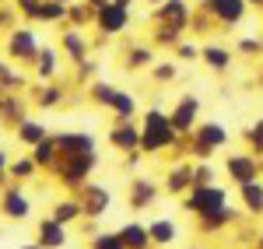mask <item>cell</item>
Listing matches in <instances>:
<instances>
[{
	"mask_svg": "<svg viewBox=\"0 0 263 249\" xmlns=\"http://www.w3.org/2000/svg\"><path fill=\"white\" fill-rule=\"evenodd\" d=\"M179 144V130L172 126V116L162 109H147L144 112V130H141V151L144 155H158L165 147Z\"/></svg>",
	"mask_w": 263,
	"mask_h": 249,
	"instance_id": "6da1fadb",
	"label": "cell"
},
{
	"mask_svg": "<svg viewBox=\"0 0 263 249\" xmlns=\"http://www.w3.org/2000/svg\"><path fill=\"white\" fill-rule=\"evenodd\" d=\"M95 165H99L95 155H60L57 165H53V172H57V179H60L63 186L84 189L88 183H91V168Z\"/></svg>",
	"mask_w": 263,
	"mask_h": 249,
	"instance_id": "7a4b0ae2",
	"label": "cell"
},
{
	"mask_svg": "<svg viewBox=\"0 0 263 249\" xmlns=\"http://www.w3.org/2000/svg\"><path fill=\"white\" fill-rule=\"evenodd\" d=\"M224 144H228V130H224L221 123H200L197 130H193L190 151H193V158H211V155L221 151Z\"/></svg>",
	"mask_w": 263,
	"mask_h": 249,
	"instance_id": "3957f363",
	"label": "cell"
},
{
	"mask_svg": "<svg viewBox=\"0 0 263 249\" xmlns=\"http://www.w3.org/2000/svg\"><path fill=\"white\" fill-rule=\"evenodd\" d=\"M228 204V193H224L218 183H207V186H193L190 189V200H182V207L190 214H211Z\"/></svg>",
	"mask_w": 263,
	"mask_h": 249,
	"instance_id": "277c9868",
	"label": "cell"
},
{
	"mask_svg": "<svg viewBox=\"0 0 263 249\" xmlns=\"http://www.w3.org/2000/svg\"><path fill=\"white\" fill-rule=\"evenodd\" d=\"M7 53L21 63H32L39 60V39H35V32L32 28H14L11 35H7Z\"/></svg>",
	"mask_w": 263,
	"mask_h": 249,
	"instance_id": "5b68a950",
	"label": "cell"
},
{
	"mask_svg": "<svg viewBox=\"0 0 263 249\" xmlns=\"http://www.w3.org/2000/svg\"><path fill=\"white\" fill-rule=\"evenodd\" d=\"M95 25H99L102 35H120L123 28L130 25V7H120V4H105L95 11Z\"/></svg>",
	"mask_w": 263,
	"mask_h": 249,
	"instance_id": "8992f818",
	"label": "cell"
},
{
	"mask_svg": "<svg viewBox=\"0 0 263 249\" xmlns=\"http://www.w3.org/2000/svg\"><path fill=\"white\" fill-rule=\"evenodd\" d=\"M224 172H228V179L232 183H249V179H256V172H263L260 168V158L249 151V155H228V162H224Z\"/></svg>",
	"mask_w": 263,
	"mask_h": 249,
	"instance_id": "52a82bcc",
	"label": "cell"
},
{
	"mask_svg": "<svg viewBox=\"0 0 263 249\" xmlns=\"http://www.w3.org/2000/svg\"><path fill=\"white\" fill-rule=\"evenodd\" d=\"M109 144L123 151V155H130V151H141V130L134 126V120H116L112 130H109Z\"/></svg>",
	"mask_w": 263,
	"mask_h": 249,
	"instance_id": "ba28073f",
	"label": "cell"
},
{
	"mask_svg": "<svg viewBox=\"0 0 263 249\" xmlns=\"http://www.w3.org/2000/svg\"><path fill=\"white\" fill-rule=\"evenodd\" d=\"M0 210H4V218H11V221H25V218L32 214V200H28L18 186H4Z\"/></svg>",
	"mask_w": 263,
	"mask_h": 249,
	"instance_id": "9c48e42d",
	"label": "cell"
},
{
	"mask_svg": "<svg viewBox=\"0 0 263 249\" xmlns=\"http://www.w3.org/2000/svg\"><path fill=\"white\" fill-rule=\"evenodd\" d=\"M109 189L99 186V183H88V186L81 189V207H84V218L91 221V218H102L105 210H109Z\"/></svg>",
	"mask_w": 263,
	"mask_h": 249,
	"instance_id": "30bf717a",
	"label": "cell"
},
{
	"mask_svg": "<svg viewBox=\"0 0 263 249\" xmlns=\"http://www.w3.org/2000/svg\"><path fill=\"white\" fill-rule=\"evenodd\" d=\"M172 116V126L179 130V133H190V130H197V116H200V99H193V95H186L179 99V105L168 112Z\"/></svg>",
	"mask_w": 263,
	"mask_h": 249,
	"instance_id": "8fae6325",
	"label": "cell"
},
{
	"mask_svg": "<svg viewBox=\"0 0 263 249\" xmlns=\"http://www.w3.org/2000/svg\"><path fill=\"white\" fill-rule=\"evenodd\" d=\"M203 7L214 14V21H224V25H235L242 21L249 0H203Z\"/></svg>",
	"mask_w": 263,
	"mask_h": 249,
	"instance_id": "7c38bea8",
	"label": "cell"
},
{
	"mask_svg": "<svg viewBox=\"0 0 263 249\" xmlns=\"http://www.w3.org/2000/svg\"><path fill=\"white\" fill-rule=\"evenodd\" d=\"M42 249H63L67 246V225H60L53 214L46 218V221H39V239H35Z\"/></svg>",
	"mask_w": 263,
	"mask_h": 249,
	"instance_id": "4fadbf2b",
	"label": "cell"
},
{
	"mask_svg": "<svg viewBox=\"0 0 263 249\" xmlns=\"http://www.w3.org/2000/svg\"><path fill=\"white\" fill-rule=\"evenodd\" d=\"M155 200H158V186H155V179H147V176L134 179V186H130V207L144 210V207H151Z\"/></svg>",
	"mask_w": 263,
	"mask_h": 249,
	"instance_id": "5bb4252c",
	"label": "cell"
},
{
	"mask_svg": "<svg viewBox=\"0 0 263 249\" xmlns=\"http://www.w3.org/2000/svg\"><path fill=\"white\" fill-rule=\"evenodd\" d=\"M60 155H95V137L91 133H57Z\"/></svg>",
	"mask_w": 263,
	"mask_h": 249,
	"instance_id": "9a60e30c",
	"label": "cell"
},
{
	"mask_svg": "<svg viewBox=\"0 0 263 249\" xmlns=\"http://www.w3.org/2000/svg\"><path fill=\"white\" fill-rule=\"evenodd\" d=\"M120 239L126 242V249H151L155 239H151V228L147 225H137V221H126L120 228Z\"/></svg>",
	"mask_w": 263,
	"mask_h": 249,
	"instance_id": "2e32d148",
	"label": "cell"
},
{
	"mask_svg": "<svg viewBox=\"0 0 263 249\" xmlns=\"http://www.w3.org/2000/svg\"><path fill=\"white\" fill-rule=\"evenodd\" d=\"M165 189L168 193H190L193 189V165H186V162L172 165L168 176H165Z\"/></svg>",
	"mask_w": 263,
	"mask_h": 249,
	"instance_id": "e0dca14e",
	"label": "cell"
},
{
	"mask_svg": "<svg viewBox=\"0 0 263 249\" xmlns=\"http://www.w3.org/2000/svg\"><path fill=\"white\" fill-rule=\"evenodd\" d=\"M155 21H162V25H186L190 21V7L182 4V0H165L158 4V11H155Z\"/></svg>",
	"mask_w": 263,
	"mask_h": 249,
	"instance_id": "ac0fdd59",
	"label": "cell"
},
{
	"mask_svg": "<svg viewBox=\"0 0 263 249\" xmlns=\"http://www.w3.org/2000/svg\"><path fill=\"white\" fill-rule=\"evenodd\" d=\"M197 218H200V228L207 232V235H214V232H221L224 225H232V221H235V210L224 204V207L211 210V214H197Z\"/></svg>",
	"mask_w": 263,
	"mask_h": 249,
	"instance_id": "d6986e66",
	"label": "cell"
},
{
	"mask_svg": "<svg viewBox=\"0 0 263 249\" xmlns=\"http://www.w3.org/2000/svg\"><path fill=\"white\" fill-rule=\"evenodd\" d=\"M32 158L39 162V168H53V165H57V158H60V144H57V137H42L39 144L32 147Z\"/></svg>",
	"mask_w": 263,
	"mask_h": 249,
	"instance_id": "ffe728a7",
	"label": "cell"
},
{
	"mask_svg": "<svg viewBox=\"0 0 263 249\" xmlns=\"http://www.w3.org/2000/svg\"><path fill=\"white\" fill-rule=\"evenodd\" d=\"M200 60L207 63L211 70L224 74V70H228V63H232V53H228L224 46H203V49H200Z\"/></svg>",
	"mask_w": 263,
	"mask_h": 249,
	"instance_id": "44dd1931",
	"label": "cell"
},
{
	"mask_svg": "<svg viewBox=\"0 0 263 249\" xmlns=\"http://www.w3.org/2000/svg\"><path fill=\"white\" fill-rule=\"evenodd\" d=\"M242 204L249 214H263V183L260 179H249V183H242Z\"/></svg>",
	"mask_w": 263,
	"mask_h": 249,
	"instance_id": "7402d4cb",
	"label": "cell"
},
{
	"mask_svg": "<svg viewBox=\"0 0 263 249\" xmlns=\"http://www.w3.org/2000/svg\"><path fill=\"white\" fill-rule=\"evenodd\" d=\"M147 228H151V239H155V246H168V242H176V235H179V225H176V221H168V218H158V221H151Z\"/></svg>",
	"mask_w": 263,
	"mask_h": 249,
	"instance_id": "603a6c76",
	"label": "cell"
},
{
	"mask_svg": "<svg viewBox=\"0 0 263 249\" xmlns=\"http://www.w3.org/2000/svg\"><path fill=\"white\" fill-rule=\"evenodd\" d=\"M53 218H57L60 225H70V221H78V218H84L81 200H57V204H53Z\"/></svg>",
	"mask_w": 263,
	"mask_h": 249,
	"instance_id": "cb8c5ba5",
	"label": "cell"
},
{
	"mask_svg": "<svg viewBox=\"0 0 263 249\" xmlns=\"http://www.w3.org/2000/svg\"><path fill=\"white\" fill-rule=\"evenodd\" d=\"M63 49L70 53V60H74V63L88 60V53H84V49H88V42H84V35L78 32V28H70V32L63 35Z\"/></svg>",
	"mask_w": 263,
	"mask_h": 249,
	"instance_id": "d4e9b609",
	"label": "cell"
},
{
	"mask_svg": "<svg viewBox=\"0 0 263 249\" xmlns=\"http://www.w3.org/2000/svg\"><path fill=\"white\" fill-rule=\"evenodd\" d=\"M67 14H70V4H67V0H42L35 21H63Z\"/></svg>",
	"mask_w": 263,
	"mask_h": 249,
	"instance_id": "484cf974",
	"label": "cell"
},
{
	"mask_svg": "<svg viewBox=\"0 0 263 249\" xmlns=\"http://www.w3.org/2000/svg\"><path fill=\"white\" fill-rule=\"evenodd\" d=\"M42 137H49V133H46V126L35 123L32 116H28V120H25V123L18 126V141H21V144H32V147H35V144L42 141Z\"/></svg>",
	"mask_w": 263,
	"mask_h": 249,
	"instance_id": "4316f807",
	"label": "cell"
},
{
	"mask_svg": "<svg viewBox=\"0 0 263 249\" xmlns=\"http://www.w3.org/2000/svg\"><path fill=\"white\" fill-rule=\"evenodd\" d=\"M109 109L116 112V120H134V116H137V102H134L126 91H116V99H112Z\"/></svg>",
	"mask_w": 263,
	"mask_h": 249,
	"instance_id": "83f0119b",
	"label": "cell"
},
{
	"mask_svg": "<svg viewBox=\"0 0 263 249\" xmlns=\"http://www.w3.org/2000/svg\"><path fill=\"white\" fill-rule=\"evenodd\" d=\"M39 172V162L28 155V158H18V162H11V179L14 183H25V179H32Z\"/></svg>",
	"mask_w": 263,
	"mask_h": 249,
	"instance_id": "f1b7e54d",
	"label": "cell"
},
{
	"mask_svg": "<svg viewBox=\"0 0 263 249\" xmlns=\"http://www.w3.org/2000/svg\"><path fill=\"white\" fill-rule=\"evenodd\" d=\"M151 63H155V49H151V46H137V49H130V60H126V67L141 70V67H151Z\"/></svg>",
	"mask_w": 263,
	"mask_h": 249,
	"instance_id": "f546056e",
	"label": "cell"
},
{
	"mask_svg": "<svg viewBox=\"0 0 263 249\" xmlns=\"http://www.w3.org/2000/svg\"><path fill=\"white\" fill-rule=\"evenodd\" d=\"M35 102H39L42 109L63 102V88H57V84H42V88H35Z\"/></svg>",
	"mask_w": 263,
	"mask_h": 249,
	"instance_id": "4dcf8cb0",
	"label": "cell"
},
{
	"mask_svg": "<svg viewBox=\"0 0 263 249\" xmlns=\"http://www.w3.org/2000/svg\"><path fill=\"white\" fill-rule=\"evenodd\" d=\"M246 144H249V151L256 158H263V120H256V123L246 130Z\"/></svg>",
	"mask_w": 263,
	"mask_h": 249,
	"instance_id": "1f68e13d",
	"label": "cell"
},
{
	"mask_svg": "<svg viewBox=\"0 0 263 249\" xmlns=\"http://www.w3.org/2000/svg\"><path fill=\"white\" fill-rule=\"evenodd\" d=\"M35 74H39V78H53V74H57V53H53V49H42V53H39V60H35Z\"/></svg>",
	"mask_w": 263,
	"mask_h": 249,
	"instance_id": "d6a6232c",
	"label": "cell"
},
{
	"mask_svg": "<svg viewBox=\"0 0 263 249\" xmlns=\"http://www.w3.org/2000/svg\"><path fill=\"white\" fill-rule=\"evenodd\" d=\"M91 249H126L120 232H105V235H91Z\"/></svg>",
	"mask_w": 263,
	"mask_h": 249,
	"instance_id": "836d02e7",
	"label": "cell"
},
{
	"mask_svg": "<svg viewBox=\"0 0 263 249\" xmlns=\"http://www.w3.org/2000/svg\"><path fill=\"white\" fill-rule=\"evenodd\" d=\"M116 91H120V88H112V84H102V81L88 88V95H91V99H95L99 105H112V99H116Z\"/></svg>",
	"mask_w": 263,
	"mask_h": 249,
	"instance_id": "e575fe53",
	"label": "cell"
},
{
	"mask_svg": "<svg viewBox=\"0 0 263 249\" xmlns=\"http://www.w3.org/2000/svg\"><path fill=\"white\" fill-rule=\"evenodd\" d=\"M207 183H214V168L200 162V165H193V186H207Z\"/></svg>",
	"mask_w": 263,
	"mask_h": 249,
	"instance_id": "d590c367",
	"label": "cell"
},
{
	"mask_svg": "<svg viewBox=\"0 0 263 249\" xmlns=\"http://www.w3.org/2000/svg\"><path fill=\"white\" fill-rule=\"evenodd\" d=\"M239 53H246V56H253V53H263V39H239Z\"/></svg>",
	"mask_w": 263,
	"mask_h": 249,
	"instance_id": "8d00e7d4",
	"label": "cell"
},
{
	"mask_svg": "<svg viewBox=\"0 0 263 249\" xmlns=\"http://www.w3.org/2000/svg\"><path fill=\"white\" fill-rule=\"evenodd\" d=\"M155 81H176V63H158L155 67Z\"/></svg>",
	"mask_w": 263,
	"mask_h": 249,
	"instance_id": "74e56055",
	"label": "cell"
},
{
	"mask_svg": "<svg viewBox=\"0 0 263 249\" xmlns=\"http://www.w3.org/2000/svg\"><path fill=\"white\" fill-rule=\"evenodd\" d=\"M39 7H42V0H18V11L25 18H39Z\"/></svg>",
	"mask_w": 263,
	"mask_h": 249,
	"instance_id": "f35d334b",
	"label": "cell"
},
{
	"mask_svg": "<svg viewBox=\"0 0 263 249\" xmlns=\"http://www.w3.org/2000/svg\"><path fill=\"white\" fill-rule=\"evenodd\" d=\"M11 176V162H7V155H4V147H0V183Z\"/></svg>",
	"mask_w": 263,
	"mask_h": 249,
	"instance_id": "ab89813d",
	"label": "cell"
},
{
	"mask_svg": "<svg viewBox=\"0 0 263 249\" xmlns=\"http://www.w3.org/2000/svg\"><path fill=\"white\" fill-rule=\"evenodd\" d=\"M179 56H182V60H193V56H197V46L182 42V46H179Z\"/></svg>",
	"mask_w": 263,
	"mask_h": 249,
	"instance_id": "60d3db41",
	"label": "cell"
},
{
	"mask_svg": "<svg viewBox=\"0 0 263 249\" xmlns=\"http://www.w3.org/2000/svg\"><path fill=\"white\" fill-rule=\"evenodd\" d=\"M14 18V14H11V11H7V7H4V4H0V25H7V21Z\"/></svg>",
	"mask_w": 263,
	"mask_h": 249,
	"instance_id": "b9f144b4",
	"label": "cell"
},
{
	"mask_svg": "<svg viewBox=\"0 0 263 249\" xmlns=\"http://www.w3.org/2000/svg\"><path fill=\"white\" fill-rule=\"evenodd\" d=\"M84 4H91V7L99 11V7H105V4H112V0H84Z\"/></svg>",
	"mask_w": 263,
	"mask_h": 249,
	"instance_id": "7bdbcfd3",
	"label": "cell"
},
{
	"mask_svg": "<svg viewBox=\"0 0 263 249\" xmlns=\"http://www.w3.org/2000/svg\"><path fill=\"white\" fill-rule=\"evenodd\" d=\"M112 4H120V7H130V4H134V0H112Z\"/></svg>",
	"mask_w": 263,
	"mask_h": 249,
	"instance_id": "ee69618b",
	"label": "cell"
},
{
	"mask_svg": "<svg viewBox=\"0 0 263 249\" xmlns=\"http://www.w3.org/2000/svg\"><path fill=\"white\" fill-rule=\"evenodd\" d=\"M21 249H42V246H39V242H28V246H21Z\"/></svg>",
	"mask_w": 263,
	"mask_h": 249,
	"instance_id": "f6af8a7d",
	"label": "cell"
},
{
	"mask_svg": "<svg viewBox=\"0 0 263 249\" xmlns=\"http://www.w3.org/2000/svg\"><path fill=\"white\" fill-rule=\"evenodd\" d=\"M249 4H256V7H263V0H249Z\"/></svg>",
	"mask_w": 263,
	"mask_h": 249,
	"instance_id": "bcb514c9",
	"label": "cell"
},
{
	"mask_svg": "<svg viewBox=\"0 0 263 249\" xmlns=\"http://www.w3.org/2000/svg\"><path fill=\"white\" fill-rule=\"evenodd\" d=\"M256 249H263V239H260V242H256Z\"/></svg>",
	"mask_w": 263,
	"mask_h": 249,
	"instance_id": "7dc6e473",
	"label": "cell"
},
{
	"mask_svg": "<svg viewBox=\"0 0 263 249\" xmlns=\"http://www.w3.org/2000/svg\"><path fill=\"white\" fill-rule=\"evenodd\" d=\"M151 4H165V0H151Z\"/></svg>",
	"mask_w": 263,
	"mask_h": 249,
	"instance_id": "c3c4849f",
	"label": "cell"
},
{
	"mask_svg": "<svg viewBox=\"0 0 263 249\" xmlns=\"http://www.w3.org/2000/svg\"><path fill=\"white\" fill-rule=\"evenodd\" d=\"M260 168H263V158H260Z\"/></svg>",
	"mask_w": 263,
	"mask_h": 249,
	"instance_id": "681fc988",
	"label": "cell"
},
{
	"mask_svg": "<svg viewBox=\"0 0 263 249\" xmlns=\"http://www.w3.org/2000/svg\"><path fill=\"white\" fill-rule=\"evenodd\" d=\"M193 249H197V246H193Z\"/></svg>",
	"mask_w": 263,
	"mask_h": 249,
	"instance_id": "f907efd6",
	"label": "cell"
}]
</instances>
